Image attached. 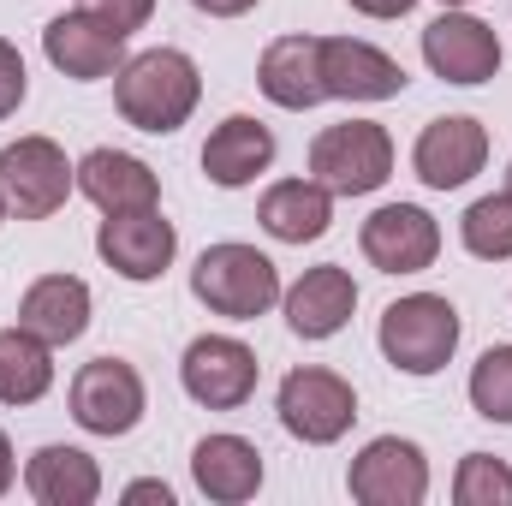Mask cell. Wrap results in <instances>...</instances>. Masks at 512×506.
<instances>
[{
  "mask_svg": "<svg viewBox=\"0 0 512 506\" xmlns=\"http://www.w3.org/2000/svg\"><path fill=\"white\" fill-rule=\"evenodd\" d=\"M114 102H120V120L149 137H173L197 114L203 102V78H197V60L179 54V48H143L131 54L126 66L114 72Z\"/></svg>",
  "mask_w": 512,
  "mask_h": 506,
  "instance_id": "6da1fadb",
  "label": "cell"
},
{
  "mask_svg": "<svg viewBox=\"0 0 512 506\" xmlns=\"http://www.w3.org/2000/svg\"><path fill=\"white\" fill-rule=\"evenodd\" d=\"M382 358L399 376H441L459 352V310L441 292H411L382 310Z\"/></svg>",
  "mask_w": 512,
  "mask_h": 506,
  "instance_id": "7a4b0ae2",
  "label": "cell"
},
{
  "mask_svg": "<svg viewBox=\"0 0 512 506\" xmlns=\"http://www.w3.org/2000/svg\"><path fill=\"white\" fill-rule=\"evenodd\" d=\"M191 292L197 304H209L215 316L256 322L280 304V268L256 245H209L191 268Z\"/></svg>",
  "mask_w": 512,
  "mask_h": 506,
  "instance_id": "3957f363",
  "label": "cell"
},
{
  "mask_svg": "<svg viewBox=\"0 0 512 506\" xmlns=\"http://www.w3.org/2000/svg\"><path fill=\"white\" fill-rule=\"evenodd\" d=\"M310 173L316 185H328L334 197H370L382 191L387 173H393V137L376 120H346V126H328L310 143Z\"/></svg>",
  "mask_w": 512,
  "mask_h": 506,
  "instance_id": "277c9868",
  "label": "cell"
},
{
  "mask_svg": "<svg viewBox=\"0 0 512 506\" xmlns=\"http://www.w3.org/2000/svg\"><path fill=\"white\" fill-rule=\"evenodd\" d=\"M72 185H78V167L54 137H18L0 149V191H6V209H18V221H48L72 197Z\"/></svg>",
  "mask_w": 512,
  "mask_h": 506,
  "instance_id": "5b68a950",
  "label": "cell"
},
{
  "mask_svg": "<svg viewBox=\"0 0 512 506\" xmlns=\"http://www.w3.org/2000/svg\"><path fill=\"white\" fill-rule=\"evenodd\" d=\"M274 411H280L286 435H298L304 447H334L352 429V417H358V393H352L346 376L310 364V370H292V376L280 381Z\"/></svg>",
  "mask_w": 512,
  "mask_h": 506,
  "instance_id": "8992f818",
  "label": "cell"
},
{
  "mask_svg": "<svg viewBox=\"0 0 512 506\" xmlns=\"http://www.w3.org/2000/svg\"><path fill=\"white\" fill-rule=\"evenodd\" d=\"M143 376L131 370L126 358H90L78 376H72V417L78 429L90 435H131L143 423Z\"/></svg>",
  "mask_w": 512,
  "mask_h": 506,
  "instance_id": "52a82bcc",
  "label": "cell"
},
{
  "mask_svg": "<svg viewBox=\"0 0 512 506\" xmlns=\"http://www.w3.org/2000/svg\"><path fill=\"white\" fill-rule=\"evenodd\" d=\"M179 381L197 405L209 411H239L256 393V352L233 334H203L185 346V364H179Z\"/></svg>",
  "mask_w": 512,
  "mask_h": 506,
  "instance_id": "ba28073f",
  "label": "cell"
},
{
  "mask_svg": "<svg viewBox=\"0 0 512 506\" xmlns=\"http://www.w3.org/2000/svg\"><path fill=\"white\" fill-rule=\"evenodd\" d=\"M42 54L54 72L78 78V84H96V78H114L126 66V30H114L108 18H96L90 6L84 12H60L48 30H42Z\"/></svg>",
  "mask_w": 512,
  "mask_h": 506,
  "instance_id": "9c48e42d",
  "label": "cell"
},
{
  "mask_svg": "<svg viewBox=\"0 0 512 506\" xmlns=\"http://www.w3.org/2000/svg\"><path fill=\"white\" fill-rule=\"evenodd\" d=\"M423 60H429L435 78L471 90V84H489V78L501 72V36H495V24H483V18L447 6V12L423 30Z\"/></svg>",
  "mask_w": 512,
  "mask_h": 506,
  "instance_id": "30bf717a",
  "label": "cell"
},
{
  "mask_svg": "<svg viewBox=\"0 0 512 506\" xmlns=\"http://www.w3.org/2000/svg\"><path fill=\"white\" fill-rule=\"evenodd\" d=\"M346 483H352V501H364V506H417L429 495V459L405 435H376L352 459Z\"/></svg>",
  "mask_w": 512,
  "mask_h": 506,
  "instance_id": "8fae6325",
  "label": "cell"
},
{
  "mask_svg": "<svg viewBox=\"0 0 512 506\" xmlns=\"http://www.w3.org/2000/svg\"><path fill=\"white\" fill-rule=\"evenodd\" d=\"M489 161V131L477 126L471 114H447V120H429L417 149H411V167L429 191H459L483 173Z\"/></svg>",
  "mask_w": 512,
  "mask_h": 506,
  "instance_id": "7c38bea8",
  "label": "cell"
},
{
  "mask_svg": "<svg viewBox=\"0 0 512 506\" xmlns=\"http://www.w3.org/2000/svg\"><path fill=\"white\" fill-rule=\"evenodd\" d=\"M96 251L102 262L120 274V280H161L167 262L179 251V233L173 221H161V209H131V215H108L102 233H96Z\"/></svg>",
  "mask_w": 512,
  "mask_h": 506,
  "instance_id": "4fadbf2b",
  "label": "cell"
},
{
  "mask_svg": "<svg viewBox=\"0 0 512 506\" xmlns=\"http://www.w3.org/2000/svg\"><path fill=\"white\" fill-rule=\"evenodd\" d=\"M358 245H364V256H370L382 274H423V268L441 256V227H435V215L417 209V203H387V209H376V215L364 221Z\"/></svg>",
  "mask_w": 512,
  "mask_h": 506,
  "instance_id": "5bb4252c",
  "label": "cell"
},
{
  "mask_svg": "<svg viewBox=\"0 0 512 506\" xmlns=\"http://www.w3.org/2000/svg\"><path fill=\"white\" fill-rule=\"evenodd\" d=\"M322 84L340 102H393L411 78L405 66L358 36H322Z\"/></svg>",
  "mask_w": 512,
  "mask_h": 506,
  "instance_id": "9a60e30c",
  "label": "cell"
},
{
  "mask_svg": "<svg viewBox=\"0 0 512 506\" xmlns=\"http://www.w3.org/2000/svg\"><path fill=\"white\" fill-rule=\"evenodd\" d=\"M358 310V280L340 268V262H322V268H304V280L286 292V322L298 340H334Z\"/></svg>",
  "mask_w": 512,
  "mask_h": 506,
  "instance_id": "2e32d148",
  "label": "cell"
},
{
  "mask_svg": "<svg viewBox=\"0 0 512 506\" xmlns=\"http://www.w3.org/2000/svg\"><path fill=\"white\" fill-rule=\"evenodd\" d=\"M256 84H262V96L274 108H292V114L328 102V84H322V36H280V42H268V54L256 66Z\"/></svg>",
  "mask_w": 512,
  "mask_h": 506,
  "instance_id": "e0dca14e",
  "label": "cell"
},
{
  "mask_svg": "<svg viewBox=\"0 0 512 506\" xmlns=\"http://www.w3.org/2000/svg\"><path fill=\"white\" fill-rule=\"evenodd\" d=\"M78 191L102 209V215H131V209H155L161 203V185H155V167L137 161L126 149H90L78 161Z\"/></svg>",
  "mask_w": 512,
  "mask_h": 506,
  "instance_id": "ac0fdd59",
  "label": "cell"
},
{
  "mask_svg": "<svg viewBox=\"0 0 512 506\" xmlns=\"http://www.w3.org/2000/svg\"><path fill=\"white\" fill-rule=\"evenodd\" d=\"M274 167V131L251 120V114H233V120H221V126L209 131V143H203V173H209V185H221V191H239V185H251Z\"/></svg>",
  "mask_w": 512,
  "mask_h": 506,
  "instance_id": "d6986e66",
  "label": "cell"
},
{
  "mask_svg": "<svg viewBox=\"0 0 512 506\" xmlns=\"http://www.w3.org/2000/svg\"><path fill=\"white\" fill-rule=\"evenodd\" d=\"M18 328H30L48 346H72L90 328V286L78 274H42L18 298Z\"/></svg>",
  "mask_w": 512,
  "mask_h": 506,
  "instance_id": "ffe728a7",
  "label": "cell"
},
{
  "mask_svg": "<svg viewBox=\"0 0 512 506\" xmlns=\"http://www.w3.org/2000/svg\"><path fill=\"white\" fill-rule=\"evenodd\" d=\"M256 221H262V233L280 239V245H310V239H322L328 221H334V191L316 185V179H280V185L262 191Z\"/></svg>",
  "mask_w": 512,
  "mask_h": 506,
  "instance_id": "44dd1931",
  "label": "cell"
},
{
  "mask_svg": "<svg viewBox=\"0 0 512 506\" xmlns=\"http://www.w3.org/2000/svg\"><path fill=\"white\" fill-rule=\"evenodd\" d=\"M191 477H197V489L209 501L239 506L262 489V453L245 435H203L197 453H191Z\"/></svg>",
  "mask_w": 512,
  "mask_h": 506,
  "instance_id": "7402d4cb",
  "label": "cell"
},
{
  "mask_svg": "<svg viewBox=\"0 0 512 506\" xmlns=\"http://www.w3.org/2000/svg\"><path fill=\"white\" fill-rule=\"evenodd\" d=\"M24 489L42 506H90L102 495V471L84 447H42L24 465Z\"/></svg>",
  "mask_w": 512,
  "mask_h": 506,
  "instance_id": "603a6c76",
  "label": "cell"
},
{
  "mask_svg": "<svg viewBox=\"0 0 512 506\" xmlns=\"http://www.w3.org/2000/svg\"><path fill=\"white\" fill-rule=\"evenodd\" d=\"M54 387V346L30 328L0 334V405H36Z\"/></svg>",
  "mask_w": 512,
  "mask_h": 506,
  "instance_id": "cb8c5ba5",
  "label": "cell"
},
{
  "mask_svg": "<svg viewBox=\"0 0 512 506\" xmlns=\"http://www.w3.org/2000/svg\"><path fill=\"white\" fill-rule=\"evenodd\" d=\"M459 239L465 251L483 256V262H507L512 256V191H495V197H477L459 221Z\"/></svg>",
  "mask_w": 512,
  "mask_h": 506,
  "instance_id": "d4e9b609",
  "label": "cell"
},
{
  "mask_svg": "<svg viewBox=\"0 0 512 506\" xmlns=\"http://www.w3.org/2000/svg\"><path fill=\"white\" fill-rule=\"evenodd\" d=\"M453 501L459 506H512V465L495 453H465L459 477H453Z\"/></svg>",
  "mask_w": 512,
  "mask_h": 506,
  "instance_id": "484cf974",
  "label": "cell"
},
{
  "mask_svg": "<svg viewBox=\"0 0 512 506\" xmlns=\"http://www.w3.org/2000/svg\"><path fill=\"white\" fill-rule=\"evenodd\" d=\"M471 405L489 423H512V346H489L471 370Z\"/></svg>",
  "mask_w": 512,
  "mask_h": 506,
  "instance_id": "4316f807",
  "label": "cell"
},
{
  "mask_svg": "<svg viewBox=\"0 0 512 506\" xmlns=\"http://www.w3.org/2000/svg\"><path fill=\"white\" fill-rule=\"evenodd\" d=\"M24 90H30V78H24V54L0 36V120H12V114H18Z\"/></svg>",
  "mask_w": 512,
  "mask_h": 506,
  "instance_id": "83f0119b",
  "label": "cell"
},
{
  "mask_svg": "<svg viewBox=\"0 0 512 506\" xmlns=\"http://www.w3.org/2000/svg\"><path fill=\"white\" fill-rule=\"evenodd\" d=\"M84 6H90V12H96V18H108V24H114V30H143V24H149V12H155V0H84Z\"/></svg>",
  "mask_w": 512,
  "mask_h": 506,
  "instance_id": "f1b7e54d",
  "label": "cell"
},
{
  "mask_svg": "<svg viewBox=\"0 0 512 506\" xmlns=\"http://www.w3.org/2000/svg\"><path fill=\"white\" fill-rule=\"evenodd\" d=\"M352 12H364V18H405L417 0H346Z\"/></svg>",
  "mask_w": 512,
  "mask_h": 506,
  "instance_id": "f546056e",
  "label": "cell"
},
{
  "mask_svg": "<svg viewBox=\"0 0 512 506\" xmlns=\"http://www.w3.org/2000/svg\"><path fill=\"white\" fill-rule=\"evenodd\" d=\"M197 12H209V18H239V12H251L256 0H191Z\"/></svg>",
  "mask_w": 512,
  "mask_h": 506,
  "instance_id": "4dcf8cb0",
  "label": "cell"
},
{
  "mask_svg": "<svg viewBox=\"0 0 512 506\" xmlns=\"http://www.w3.org/2000/svg\"><path fill=\"white\" fill-rule=\"evenodd\" d=\"M126 501H161V506H173V489H167V483H131Z\"/></svg>",
  "mask_w": 512,
  "mask_h": 506,
  "instance_id": "1f68e13d",
  "label": "cell"
},
{
  "mask_svg": "<svg viewBox=\"0 0 512 506\" xmlns=\"http://www.w3.org/2000/svg\"><path fill=\"white\" fill-rule=\"evenodd\" d=\"M12 477H18V465H12V441H6V429H0V495L12 489Z\"/></svg>",
  "mask_w": 512,
  "mask_h": 506,
  "instance_id": "d6a6232c",
  "label": "cell"
},
{
  "mask_svg": "<svg viewBox=\"0 0 512 506\" xmlns=\"http://www.w3.org/2000/svg\"><path fill=\"white\" fill-rule=\"evenodd\" d=\"M441 6H471V0H441Z\"/></svg>",
  "mask_w": 512,
  "mask_h": 506,
  "instance_id": "836d02e7",
  "label": "cell"
},
{
  "mask_svg": "<svg viewBox=\"0 0 512 506\" xmlns=\"http://www.w3.org/2000/svg\"><path fill=\"white\" fill-rule=\"evenodd\" d=\"M0 221H6V191H0Z\"/></svg>",
  "mask_w": 512,
  "mask_h": 506,
  "instance_id": "e575fe53",
  "label": "cell"
},
{
  "mask_svg": "<svg viewBox=\"0 0 512 506\" xmlns=\"http://www.w3.org/2000/svg\"><path fill=\"white\" fill-rule=\"evenodd\" d=\"M507 191H512V167H507Z\"/></svg>",
  "mask_w": 512,
  "mask_h": 506,
  "instance_id": "d590c367",
  "label": "cell"
}]
</instances>
